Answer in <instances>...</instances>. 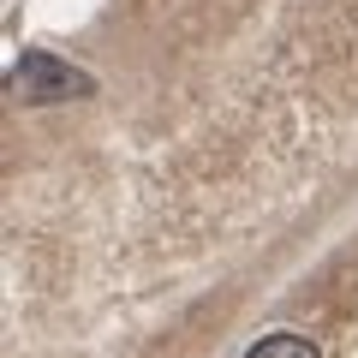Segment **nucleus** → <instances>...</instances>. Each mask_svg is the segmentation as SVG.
<instances>
[{
    "label": "nucleus",
    "mask_w": 358,
    "mask_h": 358,
    "mask_svg": "<svg viewBox=\"0 0 358 358\" xmlns=\"http://www.w3.org/2000/svg\"><path fill=\"white\" fill-rule=\"evenodd\" d=\"M13 90L24 102H72V96H90V78L54 54H24L13 72Z\"/></svg>",
    "instance_id": "f257e3e1"
},
{
    "label": "nucleus",
    "mask_w": 358,
    "mask_h": 358,
    "mask_svg": "<svg viewBox=\"0 0 358 358\" xmlns=\"http://www.w3.org/2000/svg\"><path fill=\"white\" fill-rule=\"evenodd\" d=\"M245 358H317V346H310L305 334H263Z\"/></svg>",
    "instance_id": "f03ea898"
}]
</instances>
